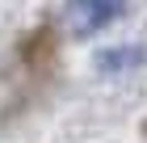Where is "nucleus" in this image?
Instances as JSON below:
<instances>
[{
	"label": "nucleus",
	"mask_w": 147,
	"mask_h": 143,
	"mask_svg": "<svg viewBox=\"0 0 147 143\" xmlns=\"http://www.w3.org/2000/svg\"><path fill=\"white\" fill-rule=\"evenodd\" d=\"M126 9H130V0H63L59 25H63L71 38H92V34H101L105 25H113Z\"/></svg>",
	"instance_id": "f257e3e1"
},
{
	"label": "nucleus",
	"mask_w": 147,
	"mask_h": 143,
	"mask_svg": "<svg viewBox=\"0 0 147 143\" xmlns=\"http://www.w3.org/2000/svg\"><path fill=\"white\" fill-rule=\"evenodd\" d=\"M21 67L34 72V76H42L46 67H55V30H51V25L34 30L21 42Z\"/></svg>",
	"instance_id": "f03ea898"
},
{
	"label": "nucleus",
	"mask_w": 147,
	"mask_h": 143,
	"mask_svg": "<svg viewBox=\"0 0 147 143\" xmlns=\"http://www.w3.org/2000/svg\"><path fill=\"white\" fill-rule=\"evenodd\" d=\"M139 63H143V46H113V51L97 55L101 72H126V67H139Z\"/></svg>",
	"instance_id": "7ed1b4c3"
}]
</instances>
